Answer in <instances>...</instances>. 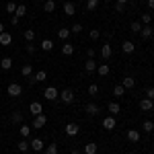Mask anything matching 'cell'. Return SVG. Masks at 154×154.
<instances>
[{
    "label": "cell",
    "instance_id": "b9f144b4",
    "mask_svg": "<svg viewBox=\"0 0 154 154\" xmlns=\"http://www.w3.org/2000/svg\"><path fill=\"white\" fill-rule=\"evenodd\" d=\"M14 11H17V4H14V2H6V12L14 14Z\"/></svg>",
    "mask_w": 154,
    "mask_h": 154
},
{
    "label": "cell",
    "instance_id": "d4e9b609",
    "mask_svg": "<svg viewBox=\"0 0 154 154\" xmlns=\"http://www.w3.org/2000/svg\"><path fill=\"white\" fill-rule=\"evenodd\" d=\"M39 48L43 49V51H51V49H54V41H51V39H43Z\"/></svg>",
    "mask_w": 154,
    "mask_h": 154
},
{
    "label": "cell",
    "instance_id": "e0dca14e",
    "mask_svg": "<svg viewBox=\"0 0 154 154\" xmlns=\"http://www.w3.org/2000/svg\"><path fill=\"white\" fill-rule=\"evenodd\" d=\"M11 41H12V35L11 33H0V45H11Z\"/></svg>",
    "mask_w": 154,
    "mask_h": 154
},
{
    "label": "cell",
    "instance_id": "8fae6325",
    "mask_svg": "<svg viewBox=\"0 0 154 154\" xmlns=\"http://www.w3.org/2000/svg\"><path fill=\"white\" fill-rule=\"evenodd\" d=\"M64 12H66V17H72V14H76V6H74V2L66 0V2H64Z\"/></svg>",
    "mask_w": 154,
    "mask_h": 154
},
{
    "label": "cell",
    "instance_id": "8992f818",
    "mask_svg": "<svg viewBox=\"0 0 154 154\" xmlns=\"http://www.w3.org/2000/svg\"><path fill=\"white\" fill-rule=\"evenodd\" d=\"M115 125H117V121H115V115H109V117L103 119V128H105V130H115Z\"/></svg>",
    "mask_w": 154,
    "mask_h": 154
},
{
    "label": "cell",
    "instance_id": "c3c4849f",
    "mask_svg": "<svg viewBox=\"0 0 154 154\" xmlns=\"http://www.w3.org/2000/svg\"><path fill=\"white\" fill-rule=\"evenodd\" d=\"M19 21H21V19H19V17H17V14H12V19H11V23L14 25V27H17V25H19Z\"/></svg>",
    "mask_w": 154,
    "mask_h": 154
},
{
    "label": "cell",
    "instance_id": "f6af8a7d",
    "mask_svg": "<svg viewBox=\"0 0 154 154\" xmlns=\"http://www.w3.org/2000/svg\"><path fill=\"white\" fill-rule=\"evenodd\" d=\"M146 99L154 101V88H152V86H150V88H146Z\"/></svg>",
    "mask_w": 154,
    "mask_h": 154
},
{
    "label": "cell",
    "instance_id": "5bb4252c",
    "mask_svg": "<svg viewBox=\"0 0 154 154\" xmlns=\"http://www.w3.org/2000/svg\"><path fill=\"white\" fill-rule=\"evenodd\" d=\"M140 109H142V111H152L154 109V101H150V99H142V101H140Z\"/></svg>",
    "mask_w": 154,
    "mask_h": 154
},
{
    "label": "cell",
    "instance_id": "4fadbf2b",
    "mask_svg": "<svg viewBox=\"0 0 154 154\" xmlns=\"http://www.w3.org/2000/svg\"><path fill=\"white\" fill-rule=\"evenodd\" d=\"M48 78V74H45V70H39V72H35V78H29V82L33 84V82H43Z\"/></svg>",
    "mask_w": 154,
    "mask_h": 154
},
{
    "label": "cell",
    "instance_id": "ac0fdd59",
    "mask_svg": "<svg viewBox=\"0 0 154 154\" xmlns=\"http://www.w3.org/2000/svg\"><path fill=\"white\" fill-rule=\"evenodd\" d=\"M84 111H86L88 115H99V105H95V103H88V105L84 107Z\"/></svg>",
    "mask_w": 154,
    "mask_h": 154
},
{
    "label": "cell",
    "instance_id": "f1b7e54d",
    "mask_svg": "<svg viewBox=\"0 0 154 154\" xmlns=\"http://www.w3.org/2000/svg\"><path fill=\"white\" fill-rule=\"evenodd\" d=\"M17 148H19V152H29V150H31V146H29L27 140H21V142L17 144Z\"/></svg>",
    "mask_w": 154,
    "mask_h": 154
},
{
    "label": "cell",
    "instance_id": "5b68a950",
    "mask_svg": "<svg viewBox=\"0 0 154 154\" xmlns=\"http://www.w3.org/2000/svg\"><path fill=\"white\" fill-rule=\"evenodd\" d=\"M29 111H31V115H41V113H43V105H41L39 101H33V103L29 105Z\"/></svg>",
    "mask_w": 154,
    "mask_h": 154
},
{
    "label": "cell",
    "instance_id": "11a10c76",
    "mask_svg": "<svg viewBox=\"0 0 154 154\" xmlns=\"http://www.w3.org/2000/svg\"><path fill=\"white\" fill-rule=\"evenodd\" d=\"M64 2H66V0H64Z\"/></svg>",
    "mask_w": 154,
    "mask_h": 154
},
{
    "label": "cell",
    "instance_id": "db71d44e",
    "mask_svg": "<svg viewBox=\"0 0 154 154\" xmlns=\"http://www.w3.org/2000/svg\"><path fill=\"white\" fill-rule=\"evenodd\" d=\"M105 2H109V0H105Z\"/></svg>",
    "mask_w": 154,
    "mask_h": 154
},
{
    "label": "cell",
    "instance_id": "7402d4cb",
    "mask_svg": "<svg viewBox=\"0 0 154 154\" xmlns=\"http://www.w3.org/2000/svg\"><path fill=\"white\" fill-rule=\"evenodd\" d=\"M128 140H130V142H140V131L138 130H130L128 131Z\"/></svg>",
    "mask_w": 154,
    "mask_h": 154
},
{
    "label": "cell",
    "instance_id": "60d3db41",
    "mask_svg": "<svg viewBox=\"0 0 154 154\" xmlns=\"http://www.w3.org/2000/svg\"><path fill=\"white\" fill-rule=\"evenodd\" d=\"M97 6H99V0H86V8L88 11H95Z\"/></svg>",
    "mask_w": 154,
    "mask_h": 154
},
{
    "label": "cell",
    "instance_id": "74e56055",
    "mask_svg": "<svg viewBox=\"0 0 154 154\" xmlns=\"http://www.w3.org/2000/svg\"><path fill=\"white\" fill-rule=\"evenodd\" d=\"M43 154H58V146L56 144H49L48 148L43 150Z\"/></svg>",
    "mask_w": 154,
    "mask_h": 154
},
{
    "label": "cell",
    "instance_id": "277c9868",
    "mask_svg": "<svg viewBox=\"0 0 154 154\" xmlns=\"http://www.w3.org/2000/svg\"><path fill=\"white\" fill-rule=\"evenodd\" d=\"M45 123H48V117L41 113V115H35V119H33V125H31V128H33V130H41Z\"/></svg>",
    "mask_w": 154,
    "mask_h": 154
},
{
    "label": "cell",
    "instance_id": "484cf974",
    "mask_svg": "<svg viewBox=\"0 0 154 154\" xmlns=\"http://www.w3.org/2000/svg\"><path fill=\"white\" fill-rule=\"evenodd\" d=\"M134 84H136V80H134L131 76H125V78L121 80V86H123V88H134Z\"/></svg>",
    "mask_w": 154,
    "mask_h": 154
},
{
    "label": "cell",
    "instance_id": "d6986e66",
    "mask_svg": "<svg viewBox=\"0 0 154 154\" xmlns=\"http://www.w3.org/2000/svg\"><path fill=\"white\" fill-rule=\"evenodd\" d=\"M62 54H64V56H72V54H74V45L68 43V41H64V45H62Z\"/></svg>",
    "mask_w": 154,
    "mask_h": 154
},
{
    "label": "cell",
    "instance_id": "52a82bcc",
    "mask_svg": "<svg viewBox=\"0 0 154 154\" xmlns=\"http://www.w3.org/2000/svg\"><path fill=\"white\" fill-rule=\"evenodd\" d=\"M97 66H99V64L95 62V58H88L86 62H84V70L88 72V74H93V72H97Z\"/></svg>",
    "mask_w": 154,
    "mask_h": 154
},
{
    "label": "cell",
    "instance_id": "681fc988",
    "mask_svg": "<svg viewBox=\"0 0 154 154\" xmlns=\"http://www.w3.org/2000/svg\"><path fill=\"white\" fill-rule=\"evenodd\" d=\"M148 8H150V11H154V0H148Z\"/></svg>",
    "mask_w": 154,
    "mask_h": 154
},
{
    "label": "cell",
    "instance_id": "ffe728a7",
    "mask_svg": "<svg viewBox=\"0 0 154 154\" xmlns=\"http://www.w3.org/2000/svg\"><path fill=\"white\" fill-rule=\"evenodd\" d=\"M97 72H99V76H109L111 68H109L107 64H99V66H97Z\"/></svg>",
    "mask_w": 154,
    "mask_h": 154
},
{
    "label": "cell",
    "instance_id": "cb8c5ba5",
    "mask_svg": "<svg viewBox=\"0 0 154 154\" xmlns=\"http://www.w3.org/2000/svg\"><path fill=\"white\" fill-rule=\"evenodd\" d=\"M107 109H109V113H111V115H117L119 111H121L119 103H115V101H113V103H109V105H107Z\"/></svg>",
    "mask_w": 154,
    "mask_h": 154
},
{
    "label": "cell",
    "instance_id": "2e32d148",
    "mask_svg": "<svg viewBox=\"0 0 154 154\" xmlns=\"http://www.w3.org/2000/svg\"><path fill=\"white\" fill-rule=\"evenodd\" d=\"M154 33V29L150 27V25H146V27H142V31H140V35H142V39H150Z\"/></svg>",
    "mask_w": 154,
    "mask_h": 154
},
{
    "label": "cell",
    "instance_id": "f35d334b",
    "mask_svg": "<svg viewBox=\"0 0 154 154\" xmlns=\"http://www.w3.org/2000/svg\"><path fill=\"white\" fill-rule=\"evenodd\" d=\"M88 95H91V97L99 95V84H91V86H88Z\"/></svg>",
    "mask_w": 154,
    "mask_h": 154
},
{
    "label": "cell",
    "instance_id": "44dd1931",
    "mask_svg": "<svg viewBox=\"0 0 154 154\" xmlns=\"http://www.w3.org/2000/svg\"><path fill=\"white\" fill-rule=\"evenodd\" d=\"M19 134H21L23 138H29V136H31V125H25V123H21V125H19Z\"/></svg>",
    "mask_w": 154,
    "mask_h": 154
},
{
    "label": "cell",
    "instance_id": "4dcf8cb0",
    "mask_svg": "<svg viewBox=\"0 0 154 154\" xmlns=\"http://www.w3.org/2000/svg\"><path fill=\"white\" fill-rule=\"evenodd\" d=\"M123 93H125V88H123L121 84H115V86H113V95H115V99L123 97Z\"/></svg>",
    "mask_w": 154,
    "mask_h": 154
},
{
    "label": "cell",
    "instance_id": "816d5d0a",
    "mask_svg": "<svg viewBox=\"0 0 154 154\" xmlns=\"http://www.w3.org/2000/svg\"><path fill=\"white\" fill-rule=\"evenodd\" d=\"M119 4H128V0H117Z\"/></svg>",
    "mask_w": 154,
    "mask_h": 154
},
{
    "label": "cell",
    "instance_id": "6da1fadb",
    "mask_svg": "<svg viewBox=\"0 0 154 154\" xmlns=\"http://www.w3.org/2000/svg\"><path fill=\"white\" fill-rule=\"evenodd\" d=\"M74 99H76V97H74V91H72V88H64V91L60 93V101L66 103V105L74 103Z\"/></svg>",
    "mask_w": 154,
    "mask_h": 154
},
{
    "label": "cell",
    "instance_id": "7c38bea8",
    "mask_svg": "<svg viewBox=\"0 0 154 154\" xmlns=\"http://www.w3.org/2000/svg\"><path fill=\"white\" fill-rule=\"evenodd\" d=\"M121 49H123V54H134L136 51V43L134 41H123L121 43Z\"/></svg>",
    "mask_w": 154,
    "mask_h": 154
},
{
    "label": "cell",
    "instance_id": "1f68e13d",
    "mask_svg": "<svg viewBox=\"0 0 154 154\" xmlns=\"http://www.w3.org/2000/svg\"><path fill=\"white\" fill-rule=\"evenodd\" d=\"M14 14H17L19 19H21V17H25V14H27V6H25V4H17V11H14Z\"/></svg>",
    "mask_w": 154,
    "mask_h": 154
},
{
    "label": "cell",
    "instance_id": "7bdbcfd3",
    "mask_svg": "<svg viewBox=\"0 0 154 154\" xmlns=\"http://www.w3.org/2000/svg\"><path fill=\"white\" fill-rule=\"evenodd\" d=\"M80 31H82V25H80V23H76V25H72V27H70V33H80Z\"/></svg>",
    "mask_w": 154,
    "mask_h": 154
},
{
    "label": "cell",
    "instance_id": "e575fe53",
    "mask_svg": "<svg viewBox=\"0 0 154 154\" xmlns=\"http://www.w3.org/2000/svg\"><path fill=\"white\" fill-rule=\"evenodd\" d=\"M130 29H131V33H140V31H142V23H140V21H134V23L130 25Z\"/></svg>",
    "mask_w": 154,
    "mask_h": 154
},
{
    "label": "cell",
    "instance_id": "ba28073f",
    "mask_svg": "<svg viewBox=\"0 0 154 154\" xmlns=\"http://www.w3.org/2000/svg\"><path fill=\"white\" fill-rule=\"evenodd\" d=\"M78 131H80V128L76 123H66V136L74 138V136H78Z\"/></svg>",
    "mask_w": 154,
    "mask_h": 154
},
{
    "label": "cell",
    "instance_id": "f546056e",
    "mask_svg": "<svg viewBox=\"0 0 154 154\" xmlns=\"http://www.w3.org/2000/svg\"><path fill=\"white\" fill-rule=\"evenodd\" d=\"M23 37H25V41H29V43H31V41L35 39V31H33V29H25Z\"/></svg>",
    "mask_w": 154,
    "mask_h": 154
},
{
    "label": "cell",
    "instance_id": "83f0119b",
    "mask_svg": "<svg viewBox=\"0 0 154 154\" xmlns=\"http://www.w3.org/2000/svg\"><path fill=\"white\" fill-rule=\"evenodd\" d=\"M43 11H45V12H54V11H56V0H45Z\"/></svg>",
    "mask_w": 154,
    "mask_h": 154
},
{
    "label": "cell",
    "instance_id": "9c48e42d",
    "mask_svg": "<svg viewBox=\"0 0 154 154\" xmlns=\"http://www.w3.org/2000/svg\"><path fill=\"white\" fill-rule=\"evenodd\" d=\"M29 146H31V150H35V152H39V150L45 148V144H43L41 138H33V142H29Z\"/></svg>",
    "mask_w": 154,
    "mask_h": 154
},
{
    "label": "cell",
    "instance_id": "d6a6232c",
    "mask_svg": "<svg viewBox=\"0 0 154 154\" xmlns=\"http://www.w3.org/2000/svg\"><path fill=\"white\" fill-rule=\"evenodd\" d=\"M21 74H23V76H31V74H33V66H31V64H25L23 68H21Z\"/></svg>",
    "mask_w": 154,
    "mask_h": 154
},
{
    "label": "cell",
    "instance_id": "8d00e7d4",
    "mask_svg": "<svg viewBox=\"0 0 154 154\" xmlns=\"http://www.w3.org/2000/svg\"><path fill=\"white\" fill-rule=\"evenodd\" d=\"M142 128H144V131H148V134H150V131L154 130V121H150V119H146V121L142 123Z\"/></svg>",
    "mask_w": 154,
    "mask_h": 154
},
{
    "label": "cell",
    "instance_id": "7dc6e473",
    "mask_svg": "<svg viewBox=\"0 0 154 154\" xmlns=\"http://www.w3.org/2000/svg\"><path fill=\"white\" fill-rule=\"evenodd\" d=\"M95 54H97L95 48H88V49H86V56H88V58H95Z\"/></svg>",
    "mask_w": 154,
    "mask_h": 154
},
{
    "label": "cell",
    "instance_id": "3957f363",
    "mask_svg": "<svg viewBox=\"0 0 154 154\" xmlns=\"http://www.w3.org/2000/svg\"><path fill=\"white\" fill-rule=\"evenodd\" d=\"M43 99H48V101H58L60 99V91L56 86H48L45 91H43Z\"/></svg>",
    "mask_w": 154,
    "mask_h": 154
},
{
    "label": "cell",
    "instance_id": "f907efd6",
    "mask_svg": "<svg viewBox=\"0 0 154 154\" xmlns=\"http://www.w3.org/2000/svg\"><path fill=\"white\" fill-rule=\"evenodd\" d=\"M0 33H4V25L0 23Z\"/></svg>",
    "mask_w": 154,
    "mask_h": 154
},
{
    "label": "cell",
    "instance_id": "f5cc1de1",
    "mask_svg": "<svg viewBox=\"0 0 154 154\" xmlns=\"http://www.w3.org/2000/svg\"><path fill=\"white\" fill-rule=\"evenodd\" d=\"M72 154H80V150H76V148H74V150H72Z\"/></svg>",
    "mask_w": 154,
    "mask_h": 154
},
{
    "label": "cell",
    "instance_id": "4316f807",
    "mask_svg": "<svg viewBox=\"0 0 154 154\" xmlns=\"http://www.w3.org/2000/svg\"><path fill=\"white\" fill-rule=\"evenodd\" d=\"M0 68H2V70H11L12 68V60L11 58H2L0 60Z\"/></svg>",
    "mask_w": 154,
    "mask_h": 154
},
{
    "label": "cell",
    "instance_id": "bcb514c9",
    "mask_svg": "<svg viewBox=\"0 0 154 154\" xmlns=\"http://www.w3.org/2000/svg\"><path fill=\"white\" fill-rule=\"evenodd\" d=\"M125 11V4H119V2H115V12H123Z\"/></svg>",
    "mask_w": 154,
    "mask_h": 154
},
{
    "label": "cell",
    "instance_id": "ab89813d",
    "mask_svg": "<svg viewBox=\"0 0 154 154\" xmlns=\"http://www.w3.org/2000/svg\"><path fill=\"white\" fill-rule=\"evenodd\" d=\"M88 35H91L93 41H97V39L101 37V29H91V33H88Z\"/></svg>",
    "mask_w": 154,
    "mask_h": 154
},
{
    "label": "cell",
    "instance_id": "9a60e30c",
    "mask_svg": "<svg viewBox=\"0 0 154 154\" xmlns=\"http://www.w3.org/2000/svg\"><path fill=\"white\" fill-rule=\"evenodd\" d=\"M97 152H99V144L88 142L86 146H84V154H97Z\"/></svg>",
    "mask_w": 154,
    "mask_h": 154
},
{
    "label": "cell",
    "instance_id": "ee69618b",
    "mask_svg": "<svg viewBox=\"0 0 154 154\" xmlns=\"http://www.w3.org/2000/svg\"><path fill=\"white\" fill-rule=\"evenodd\" d=\"M25 49H27V54H35L37 45H33V41H31V43H27V48H25Z\"/></svg>",
    "mask_w": 154,
    "mask_h": 154
},
{
    "label": "cell",
    "instance_id": "603a6c76",
    "mask_svg": "<svg viewBox=\"0 0 154 154\" xmlns=\"http://www.w3.org/2000/svg\"><path fill=\"white\" fill-rule=\"evenodd\" d=\"M70 35H72L70 29H66V27H64V29H58V37L62 39V41H68V37H70Z\"/></svg>",
    "mask_w": 154,
    "mask_h": 154
},
{
    "label": "cell",
    "instance_id": "d590c367",
    "mask_svg": "<svg viewBox=\"0 0 154 154\" xmlns=\"http://www.w3.org/2000/svg\"><path fill=\"white\" fill-rule=\"evenodd\" d=\"M11 121L12 123H23V115H21L19 111H14V113L11 115Z\"/></svg>",
    "mask_w": 154,
    "mask_h": 154
},
{
    "label": "cell",
    "instance_id": "30bf717a",
    "mask_svg": "<svg viewBox=\"0 0 154 154\" xmlns=\"http://www.w3.org/2000/svg\"><path fill=\"white\" fill-rule=\"evenodd\" d=\"M111 54H113V48H111V43H105V45H101V58H103V60H109V58H111Z\"/></svg>",
    "mask_w": 154,
    "mask_h": 154
},
{
    "label": "cell",
    "instance_id": "836d02e7",
    "mask_svg": "<svg viewBox=\"0 0 154 154\" xmlns=\"http://www.w3.org/2000/svg\"><path fill=\"white\" fill-rule=\"evenodd\" d=\"M140 23L150 25V23H152V12H144V14H142V19H140Z\"/></svg>",
    "mask_w": 154,
    "mask_h": 154
},
{
    "label": "cell",
    "instance_id": "7a4b0ae2",
    "mask_svg": "<svg viewBox=\"0 0 154 154\" xmlns=\"http://www.w3.org/2000/svg\"><path fill=\"white\" fill-rule=\"evenodd\" d=\"M6 93H8V97H12V99H17V97L23 95V86L17 82H11L8 84V88H6Z\"/></svg>",
    "mask_w": 154,
    "mask_h": 154
}]
</instances>
